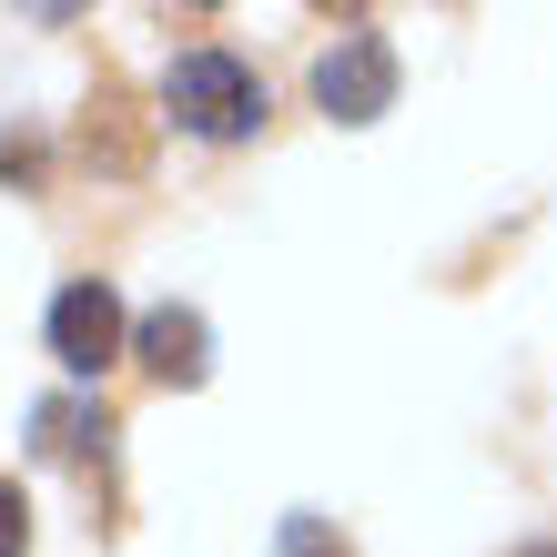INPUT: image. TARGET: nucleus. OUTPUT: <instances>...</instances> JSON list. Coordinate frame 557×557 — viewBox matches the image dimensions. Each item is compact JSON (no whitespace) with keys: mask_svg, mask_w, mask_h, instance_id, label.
Masks as SVG:
<instances>
[{"mask_svg":"<svg viewBox=\"0 0 557 557\" xmlns=\"http://www.w3.org/2000/svg\"><path fill=\"white\" fill-rule=\"evenodd\" d=\"M162 112H173L183 133H203V143H244L253 122H264V82H253L234 51H183L173 72H162Z\"/></svg>","mask_w":557,"mask_h":557,"instance_id":"f257e3e1","label":"nucleus"},{"mask_svg":"<svg viewBox=\"0 0 557 557\" xmlns=\"http://www.w3.org/2000/svg\"><path fill=\"white\" fill-rule=\"evenodd\" d=\"M314 102L335 122H375L396 102V51H385V30H335V51L314 61Z\"/></svg>","mask_w":557,"mask_h":557,"instance_id":"f03ea898","label":"nucleus"},{"mask_svg":"<svg viewBox=\"0 0 557 557\" xmlns=\"http://www.w3.org/2000/svg\"><path fill=\"white\" fill-rule=\"evenodd\" d=\"M51 355L72 375H102L112 355H122V294L102 274H82V284H61V305H51Z\"/></svg>","mask_w":557,"mask_h":557,"instance_id":"7ed1b4c3","label":"nucleus"},{"mask_svg":"<svg viewBox=\"0 0 557 557\" xmlns=\"http://www.w3.org/2000/svg\"><path fill=\"white\" fill-rule=\"evenodd\" d=\"M143 366L162 375V385H203V314L193 305H162V314H143Z\"/></svg>","mask_w":557,"mask_h":557,"instance_id":"20e7f679","label":"nucleus"},{"mask_svg":"<svg viewBox=\"0 0 557 557\" xmlns=\"http://www.w3.org/2000/svg\"><path fill=\"white\" fill-rule=\"evenodd\" d=\"M0 557H30V497L0 476Z\"/></svg>","mask_w":557,"mask_h":557,"instance_id":"39448f33","label":"nucleus"},{"mask_svg":"<svg viewBox=\"0 0 557 557\" xmlns=\"http://www.w3.org/2000/svg\"><path fill=\"white\" fill-rule=\"evenodd\" d=\"M284 557H355V547L324 537V517H284Z\"/></svg>","mask_w":557,"mask_h":557,"instance_id":"423d86ee","label":"nucleus"},{"mask_svg":"<svg viewBox=\"0 0 557 557\" xmlns=\"http://www.w3.org/2000/svg\"><path fill=\"white\" fill-rule=\"evenodd\" d=\"M30 173H41V152H30V143H0V183H30Z\"/></svg>","mask_w":557,"mask_h":557,"instance_id":"0eeeda50","label":"nucleus"},{"mask_svg":"<svg viewBox=\"0 0 557 557\" xmlns=\"http://www.w3.org/2000/svg\"><path fill=\"white\" fill-rule=\"evenodd\" d=\"M528 557H557V547H528Z\"/></svg>","mask_w":557,"mask_h":557,"instance_id":"6e6552de","label":"nucleus"}]
</instances>
